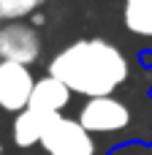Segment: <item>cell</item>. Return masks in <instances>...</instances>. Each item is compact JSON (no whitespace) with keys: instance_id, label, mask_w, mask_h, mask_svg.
Instances as JSON below:
<instances>
[{"instance_id":"cell-1","label":"cell","mask_w":152,"mask_h":155,"mask_svg":"<svg viewBox=\"0 0 152 155\" xmlns=\"http://www.w3.org/2000/svg\"><path fill=\"white\" fill-rule=\"evenodd\" d=\"M49 74L65 82L71 93L98 98L114 95L131 79V60L106 38H79L52 57Z\"/></svg>"},{"instance_id":"cell-2","label":"cell","mask_w":152,"mask_h":155,"mask_svg":"<svg viewBox=\"0 0 152 155\" xmlns=\"http://www.w3.org/2000/svg\"><path fill=\"white\" fill-rule=\"evenodd\" d=\"M133 104H128L125 98H117V95H98V98H87L79 109V123L95 136V134H103V136H114V134H122L131 128L133 123Z\"/></svg>"},{"instance_id":"cell-3","label":"cell","mask_w":152,"mask_h":155,"mask_svg":"<svg viewBox=\"0 0 152 155\" xmlns=\"http://www.w3.org/2000/svg\"><path fill=\"white\" fill-rule=\"evenodd\" d=\"M46 155H95V136L73 117L54 114L41 136Z\"/></svg>"},{"instance_id":"cell-4","label":"cell","mask_w":152,"mask_h":155,"mask_svg":"<svg viewBox=\"0 0 152 155\" xmlns=\"http://www.w3.org/2000/svg\"><path fill=\"white\" fill-rule=\"evenodd\" d=\"M41 35L33 25L24 22H5L0 25V60L33 65L41 57Z\"/></svg>"},{"instance_id":"cell-5","label":"cell","mask_w":152,"mask_h":155,"mask_svg":"<svg viewBox=\"0 0 152 155\" xmlns=\"http://www.w3.org/2000/svg\"><path fill=\"white\" fill-rule=\"evenodd\" d=\"M35 79L27 65L0 60V109L3 112H24L33 95Z\"/></svg>"},{"instance_id":"cell-6","label":"cell","mask_w":152,"mask_h":155,"mask_svg":"<svg viewBox=\"0 0 152 155\" xmlns=\"http://www.w3.org/2000/svg\"><path fill=\"white\" fill-rule=\"evenodd\" d=\"M71 87L65 82H60L57 76H41L35 79V87H33V95H30V109H38V112H52V114H60L68 104H71Z\"/></svg>"},{"instance_id":"cell-7","label":"cell","mask_w":152,"mask_h":155,"mask_svg":"<svg viewBox=\"0 0 152 155\" xmlns=\"http://www.w3.org/2000/svg\"><path fill=\"white\" fill-rule=\"evenodd\" d=\"M54 120L52 112H38V109H24V112H16L14 117V128H11V136H14V144L27 150V147H35L41 144V136L46 131V125Z\"/></svg>"},{"instance_id":"cell-8","label":"cell","mask_w":152,"mask_h":155,"mask_svg":"<svg viewBox=\"0 0 152 155\" xmlns=\"http://www.w3.org/2000/svg\"><path fill=\"white\" fill-rule=\"evenodd\" d=\"M122 25L139 44L152 49V0H125Z\"/></svg>"},{"instance_id":"cell-9","label":"cell","mask_w":152,"mask_h":155,"mask_svg":"<svg viewBox=\"0 0 152 155\" xmlns=\"http://www.w3.org/2000/svg\"><path fill=\"white\" fill-rule=\"evenodd\" d=\"M44 0H0V22H22Z\"/></svg>"},{"instance_id":"cell-10","label":"cell","mask_w":152,"mask_h":155,"mask_svg":"<svg viewBox=\"0 0 152 155\" xmlns=\"http://www.w3.org/2000/svg\"><path fill=\"white\" fill-rule=\"evenodd\" d=\"M0 155H3V150H0Z\"/></svg>"}]
</instances>
